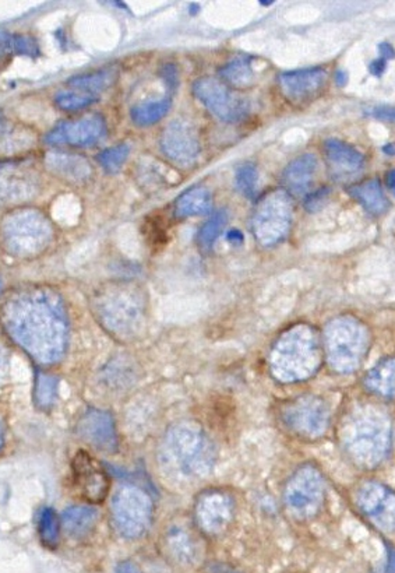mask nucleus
<instances>
[{"label": "nucleus", "mask_w": 395, "mask_h": 573, "mask_svg": "<svg viewBox=\"0 0 395 573\" xmlns=\"http://www.w3.org/2000/svg\"><path fill=\"white\" fill-rule=\"evenodd\" d=\"M78 434L81 439L102 452L114 453L118 450V434L109 412L88 410L78 421Z\"/></svg>", "instance_id": "nucleus-18"}, {"label": "nucleus", "mask_w": 395, "mask_h": 573, "mask_svg": "<svg viewBox=\"0 0 395 573\" xmlns=\"http://www.w3.org/2000/svg\"><path fill=\"white\" fill-rule=\"evenodd\" d=\"M4 428H2V425H0V449H2V447H4Z\"/></svg>", "instance_id": "nucleus-51"}, {"label": "nucleus", "mask_w": 395, "mask_h": 573, "mask_svg": "<svg viewBox=\"0 0 395 573\" xmlns=\"http://www.w3.org/2000/svg\"><path fill=\"white\" fill-rule=\"evenodd\" d=\"M40 536L43 546L50 547V549H55L58 546L60 536V523L53 509L45 508L41 512Z\"/></svg>", "instance_id": "nucleus-32"}, {"label": "nucleus", "mask_w": 395, "mask_h": 573, "mask_svg": "<svg viewBox=\"0 0 395 573\" xmlns=\"http://www.w3.org/2000/svg\"><path fill=\"white\" fill-rule=\"evenodd\" d=\"M294 217V206L287 190H272L262 196L254 208L252 231L264 248L277 245L288 236Z\"/></svg>", "instance_id": "nucleus-8"}, {"label": "nucleus", "mask_w": 395, "mask_h": 573, "mask_svg": "<svg viewBox=\"0 0 395 573\" xmlns=\"http://www.w3.org/2000/svg\"><path fill=\"white\" fill-rule=\"evenodd\" d=\"M116 573H142L134 562L124 561L116 567Z\"/></svg>", "instance_id": "nucleus-44"}, {"label": "nucleus", "mask_w": 395, "mask_h": 573, "mask_svg": "<svg viewBox=\"0 0 395 573\" xmlns=\"http://www.w3.org/2000/svg\"><path fill=\"white\" fill-rule=\"evenodd\" d=\"M234 516V503L221 491H208L198 498L196 519L198 526L210 534L223 533Z\"/></svg>", "instance_id": "nucleus-19"}, {"label": "nucleus", "mask_w": 395, "mask_h": 573, "mask_svg": "<svg viewBox=\"0 0 395 573\" xmlns=\"http://www.w3.org/2000/svg\"><path fill=\"white\" fill-rule=\"evenodd\" d=\"M10 337L43 365L58 363L68 344V317L60 295L41 287L12 292L2 305Z\"/></svg>", "instance_id": "nucleus-1"}, {"label": "nucleus", "mask_w": 395, "mask_h": 573, "mask_svg": "<svg viewBox=\"0 0 395 573\" xmlns=\"http://www.w3.org/2000/svg\"><path fill=\"white\" fill-rule=\"evenodd\" d=\"M162 79H164L168 88H170V90H173V88H177L178 84L177 68L173 65H165V68L162 69Z\"/></svg>", "instance_id": "nucleus-40"}, {"label": "nucleus", "mask_w": 395, "mask_h": 573, "mask_svg": "<svg viewBox=\"0 0 395 573\" xmlns=\"http://www.w3.org/2000/svg\"><path fill=\"white\" fill-rule=\"evenodd\" d=\"M10 50H13V37H10L6 32H0V56Z\"/></svg>", "instance_id": "nucleus-43"}, {"label": "nucleus", "mask_w": 395, "mask_h": 573, "mask_svg": "<svg viewBox=\"0 0 395 573\" xmlns=\"http://www.w3.org/2000/svg\"><path fill=\"white\" fill-rule=\"evenodd\" d=\"M13 51H16L19 55L35 58L40 55V47L34 38L28 35H17L13 37Z\"/></svg>", "instance_id": "nucleus-37"}, {"label": "nucleus", "mask_w": 395, "mask_h": 573, "mask_svg": "<svg viewBox=\"0 0 395 573\" xmlns=\"http://www.w3.org/2000/svg\"><path fill=\"white\" fill-rule=\"evenodd\" d=\"M98 522V513L90 506H71L62 516L66 533L75 539L88 536Z\"/></svg>", "instance_id": "nucleus-26"}, {"label": "nucleus", "mask_w": 395, "mask_h": 573, "mask_svg": "<svg viewBox=\"0 0 395 573\" xmlns=\"http://www.w3.org/2000/svg\"><path fill=\"white\" fill-rule=\"evenodd\" d=\"M76 491L87 503L101 504L108 496L111 478L101 463L90 453H76L71 462Z\"/></svg>", "instance_id": "nucleus-11"}, {"label": "nucleus", "mask_w": 395, "mask_h": 573, "mask_svg": "<svg viewBox=\"0 0 395 573\" xmlns=\"http://www.w3.org/2000/svg\"><path fill=\"white\" fill-rule=\"evenodd\" d=\"M384 573H395V552H390L389 562H387Z\"/></svg>", "instance_id": "nucleus-48"}, {"label": "nucleus", "mask_w": 395, "mask_h": 573, "mask_svg": "<svg viewBox=\"0 0 395 573\" xmlns=\"http://www.w3.org/2000/svg\"><path fill=\"white\" fill-rule=\"evenodd\" d=\"M323 493L320 473L313 467H303L288 483L285 501L295 513L312 514L320 505Z\"/></svg>", "instance_id": "nucleus-15"}, {"label": "nucleus", "mask_w": 395, "mask_h": 573, "mask_svg": "<svg viewBox=\"0 0 395 573\" xmlns=\"http://www.w3.org/2000/svg\"><path fill=\"white\" fill-rule=\"evenodd\" d=\"M386 180L389 189L395 195V170L390 171L389 174H387Z\"/></svg>", "instance_id": "nucleus-47"}, {"label": "nucleus", "mask_w": 395, "mask_h": 573, "mask_svg": "<svg viewBox=\"0 0 395 573\" xmlns=\"http://www.w3.org/2000/svg\"><path fill=\"white\" fill-rule=\"evenodd\" d=\"M172 101L167 97L164 98L152 99L144 103L137 104L130 111V116L134 124L139 126H150L157 124L170 112Z\"/></svg>", "instance_id": "nucleus-29"}, {"label": "nucleus", "mask_w": 395, "mask_h": 573, "mask_svg": "<svg viewBox=\"0 0 395 573\" xmlns=\"http://www.w3.org/2000/svg\"><path fill=\"white\" fill-rule=\"evenodd\" d=\"M98 101V96L93 94L81 93V91H60L55 97L56 106H60L63 111H78V109L87 108L91 104Z\"/></svg>", "instance_id": "nucleus-33"}, {"label": "nucleus", "mask_w": 395, "mask_h": 573, "mask_svg": "<svg viewBox=\"0 0 395 573\" xmlns=\"http://www.w3.org/2000/svg\"><path fill=\"white\" fill-rule=\"evenodd\" d=\"M327 71L323 68L284 71L278 78L280 88L290 103H308L317 97L327 83Z\"/></svg>", "instance_id": "nucleus-17"}, {"label": "nucleus", "mask_w": 395, "mask_h": 573, "mask_svg": "<svg viewBox=\"0 0 395 573\" xmlns=\"http://www.w3.org/2000/svg\"><path fill=\"white\" fill-rule=\"evenodd\" d=\"M193 93L216 118L229 124L242 121L251 111V103L244 97L234 93L228 86L216 79H198L193 84Z\"/></svg>", "instance_id": "nucleus-10"}, {"label": "nucleus", "mask_w": 395, "mask_h": 573, "mask_svg": "<svg viewBox=\"0 0 395 573\" xmlns=\"http://www.w3.org/2000/svg\"><path fill=\"white\" fill-rule=\"evenodd\" d=\"M325 154L331 177L336 180L354 177L364 165V155L340 139H328L325 143Z\"/></svg>", "instance_id": "nucleus-20"}, {"label": "nucleus", "mask_w": 395, "mask_h": 573, "mask_svg": "<svg viewBox=\"0 0 395 573\" xmlns=\"http://www.w3.org/2000/svg\"><path fill=\"white\" fill-rule=\"evenodd\" d=\"M47 167L53 174L71 182L88 180L93 171L86 159L68 152H50L47 155Z\"/></svg>", "instance_id": "nucleus-23"}, {"label": "nucleus", "mask_w": 395, "mask_h": 573, "mask_svg": "<svg viewBox=\"0 0 395 573\" xmlns=\"http://www.w3.org/2000/svg\"><path fill=\"white\" fill-rule=\"evenodd\" d=\"M383 152L387 155H395V144L394 143H389L383 147Z\"/></svg>", "instance_id": "nucleus-49"}, {"label": "nucleus", "mask_w": 395, "mask_h": 573, "mask_svg": "<svg viewBox=\"0 0 395 573\" xmlns=\"http://www.w3.org/2000/svg\"><path fill=\"white\" fill-rule=\"evenodd\" d=\"M391 443V425L381 412L364 410L349 421L345 447L351 457L363 467L383 462Z\"/></svg>", "instance_id": "nucleus-3"}, {"label": "nucleus", "mask_w": 395, "mask_h": 573, "mask_svg": "<svg viewBox=\"0 0 395 573\" xmlns=\"http://www.w3.org/2000/svg\"><path fill=\"white\" fill-rule=\"evenodd\" d=\"M167 452L179 471L188 477L207 475L216 460L210 438L192 424H180L170 430L167 437Z\"/></svg>", "instance_id": "nucleus-6"}, {"label": "nucleus", "mask_w": 395, "mask_h": 573, "mask_svg": "<svg viewBox=\"0 0 395 573\" xmlns=\"http://www.w3.org/2000/svg\"><path fill=\"white\" fill-rule=\"evenodd\" d=\"M165 550L170 558L183 567L198 564L201 558V544L192 530L186 527L172 526L165 536Z\"/></svg>", "instance_id": "nucleus-21"}, {"label": "nucleus", "mask_w": 395, "mask_h": 573, "mask_svg": "<svg viewBox=\"0 0 395 573\" xmlns=\"http://www.w3.org/2000/svg\"><path fill=\"white\" fill-rule=\"evenodd\" d=\"M5 366H6V360L4 356H0V376L4 375Z\"/></svg>", "instance_id": "nucleus-50"}, {"label": "nucleus", "mask_w": 395, "mask_h": 573, "mask_svg": "<svg viewBox=\"0 0 395 573\" xmlns=\"http://www.w3.org/2000/svg\"><path fill=\"white\" fill-rule=\"evenodd\" d=\"M235 180L242 195L246 196L247 199H254L257 193V182H259L256 165L252 162L242 164L236 170Z\"/></svg>", "instance_id": "nucleus-36"}, {"label": "nucleus", "mask_w": 395, "mask_h": 573, "mask_svg": "<svg viewBox=\"0 0 395 573\" xmlns=\"http://www.w3.org/2000/svg\"><path fill=\"white\" fill-rule=\"evenodd\" d=\"M349 195L353 196L364 210L373 214V216L386 213L387 208H389L386 193L377 180H366V182L349 188Z\"/></svg>", "instance_id": "nucleus-24"}, {"label": "nucleus", "mask_w": 395, "mask_h": 573, "mask_svg": "<svg viewBox=\"0 0 395 573\" xmlns=\"http://www.w3.org/2000/svg\"><path fill=\"white\" fill-rule=\"evenodd\" d=\"M317 157L310 152L299 155L294 162H289L282 175V182L287 188V192L295 196H305L306 193H309L317 172Z\"/></svg>", "instance_id": "nucleus-22"}, {"label": "nucleus", "mask_w": 395, "mask_h": 573, "mask_svg": "<svg viewBox=\"0 0 395 573\" xmlns=\"http://www.w3.org/2000/svg\"><path fill=\"white\" fill-rule=\"evenodd\" d=\"M262 6H270V5L274 4V2H260Z\"/></svg>", "instance_id": "nucleus-53"}, {"label": "nucleus", "mask_w": 395, "mask_h": 573, "mask_svg": "<svg viewBox=\"0 0 395 573\" xmlns=\"http://www.w3.org/2000/svg\"><path fill=\"white\" fill-rule=\"evenodd\" d=\"M226 238H228V241L231 242V244H234V245L243 244L244 241L243 234H242L239 229H231L228 236H226Z\"/></svg>", "instance_id": "nucleus-45"}, {"label": "nucleus", "mask_w": 395, "mask_h": 573, "mask_svg": "<svg viewBox=\"0 0 395 573\" xmlns=\"http://www.w3.org/2000/svg\"><path fill=\"white\" fill-rule=\"evenodd\" d=\"M369 115L379 121L389 122L395 125V106H379L369 109Z\"/></svg>", "instance_id": "nucleus-39"}, {"label": "nucleus", "mask_w": 395, "mask_h": 573, "mask_svg": "<svg viewBox=\"0 0 395 573\" xmlns=\"http://www.w3.org/2000/svg\"><path fill=\"white\" fill-rule=\"evenodd\" d=\"M96 310L102 325L119 338H133L144 323V304L136 290L118 285L98 294Z\"/></svg>", "instance_id": "nucleus-4"}, {"label": "nucleus", "mask_w": 395, "mask_h": 573, "mask_svg": "<svg viewBox=\"0 0 395 573\" xmlns=\"http://www.w3.org/2000/svg\"><path fill=\"white\" fill-rule=\"evenodd\" d=\"M115 79H116L115 71H94V73H88V75H80L70 79V80H69V86H70L73 90L98 96L99 93L106 90V88L114 83Z\"/></svg>", "instance_id": "nucleus-30"}, {"label": "nucleus", "mask_w": 395, "mask_h": 573, "mask_svg": "<svg viewBox=\"0 0 395 573\" xmlns=\"http://www.w3.org/2000/svg\"><path fill=\"white\" fill-rule=\"evenodd\" d=\"M58 394V379L55 376L40 374L35 384V402L41 409H48L55 403Z\"/></svg>", "instance_id": "nucleus-35"}, {"label": "nucleus", "mask_w": 395, "mask_h": 573, "mask_svg": "<svg viewBox=\"0 0 395 573\" xmlns=\"http://www.w3.org/2000/svg\"><path fill=\"white\" fill-rule=\"evenodd\" d=\"M106 134V119L98 115L78 121L60 122L45 137L51 146L90 147Z\"/></svg>", "instance_id": "nucleus-12"}, {"label": "nucleus", "mask_w": 395, "mask_h": 573, "mask_svg": "<svg viewBox=\"0 0 395 573\" xmlns=\"http://www.w3.org/2000/svg\"><path fill=\"white\" fill-rule=\"evenodd\" d=\"M152 503L149 494L136 485H124L112 499V518L119 534L139 539L152 523Z\"/></svg>", "instance_id": "nucleus-9"}, {"label": "nucleus", "mask_w": 395, "mask_h": 573, "mask_svg": "<svg viewBox=\"0 0 395 573\" xmlns=\"http://www.w3.org/2000/svg\"><path fill=\"white\" fill-rule=\"evenodd\" d=\"M161 150L170 162L180 167L193 164L200 154V140L192 125L186 121H172L161 134Z\"/></svg>", "instance_id": "nucleus-14"}, {"label": "nucleus", "mask_w": 395, "mask_h": 573, "mask_svg": "<svg viewBox=\"0 0 395 573\" xmlns=\"http://www.w3.org/2000/svg\"><path fill=\"white\" fill-rule=\"evenodd\" d=\"M52 234L50 221L37 210L7 214L0 226L5 248L17 257L37 256L50 245Z\"/></svg>", "instance_id": "nucleus-5"}, {"label": "nucleus", "mask_w": 395, "mask_h": 573, "mask_svg": "<svg viewBox=\"0 0 395 573\" xmlns=\"http://www.w3.org/2000/svg\"><path fill=\"white\" fill-rule=\"evenodd\" d=\"M213 198L204 186H195L179 196L175 202V216L179 218L203 216L210 211Z\"/></svg>", "instance_id": "nucleus-25"}, {"label": "nucleus", "mask_w": 395, "mask_h": 573, "mask_svg": "<svg viewBox=\"0 0 395 573\" xmlns=\"http://www.w3.org/2000/svg\"><path fill=\"white\" fill-rule=\"evenodd\" d=\"M364 384L369 391L383 397H395V358L377 364L368 375L364 376Z\"/></svg>", "instance_id": "nucleus-27"}, {"label": "nucleus", "mask_w": 395, "mask_h": 573, "mask_svg": "<svg viewBox=\"0 0 395 573\" xmlns=\"http://www.w3.org/2000/svg\"><path fill=\"white\" fill-rule=\"evenodd\" d=\"M198 10H200V7H198V5H192V6H190V12H192V14H195V13L198 12Z\"/></svg>", "instance_id": "nucleus-52"}, {"label": "nucleus", "mask_w": 395, "mask_h": 573, "mask_svg": "<svg viewBox=\"0 0 395 573\" xmlns=\"http://www.w3.org/2000/svg\"><path fill=\"white\" fill-rule=\"evenodd\" d=\"M377 50H379L380 58H383V60H387V62L394 60L395 51L394 48H392V45L389 44V42H381V44H379V47H377Z\"/></svg>", "instance_id": "nucleus-42"}, {"label": "nucleus", "mask_w": 395, "mask_h": 573, "mask_svg": "<svg viewBox=\"0 0 395 573\" xmlns=\"http://www.w3.org/2000/svg\"><path fill=\"white\" fill-rule=\"evenodd\" d=\"M0 291H2V280H0Z\"/></svg>", "instance_id": "nucleus-54"}, {"label": "nucleus", "mask_w": 395, "mask_h": 573, "mask_svg": "<svg viewBox=\"0 0 395 573\" xmlns=\"http://www.w3.org/2000/svg\"><path fill=\"white\" fill-rule=\"evenodd\" d=\"M358 505L366 518L384 531L395 530V494L387 486L366 483L359 490Z\"/></svg>", "instance_id": "nucleus-16"}, {"label": "nucleus", "mask_w": 395, "mask_h": 573, "mask_svg": "<svg viewBox=\"0 0 395 573\" xmlns=\"http://www.w3.org/2000/svg\"><path fill=\"white\" fill-rule=\"evenodd\" d=\"M219 76L234 88H251L254 83L253 60L249 56L236 58L221 68Z\"/></svg>", "instance_id": "nucleus-28"}, {"label": "nucleus", "mask_w": 395, "mask_h": 573, "mask_svg": "<svg viewBox=\"0 0 395 573\" xmlns=\"http://www.w3.org/2000/svg\"><path fill=\"white\" fill-rule=\"evenodd\" d=\"M387 60H384L383 58H377L373 62L369 65V71H371V75L374 76V78H381V76L386 73L387 69Z\"/></svg>", "instance_id": "nucleus-41"}, {"label": "nucleus", "mask_w": 395, "mask_h": 573, "mask_svg": "<svg viewBox=\"0 0 395 573\" xmlns=\"http://www.w3.org/2000/svg\"><path fill=\"white\" fill-rule=\"evenodd\" d=\"M228 221V213L225 210H218L211 216L210 220L201 226L198 233V244L204 251H211L219 236L223 234Z\"/></svg>", "instance_id": "nucleus-31"}, {"label": "nucleus", "mask_w": 395, "mask_h": 573, "mask_svg": "<svg viewBox=\"0 0 395 573\" xmlns=\"http://www.w3.org/2000/svg\"><path fill=\"white\" fill-rule=\"evenodd\" d=\"M331 190L328 188H320L316 192L309 193L305 199V208L309 213H316V211L321 210V208L327 203L328 198H330Z\"/></svg>", "instance_id": "nucleus-38"}, {"label": "nucleus", "mask_w": 395, "mask_h": 573, "mask_svg": "<svg viewBox=\"0 0 395 573\" xmlns=\"http://www.w3.org/2000/svg\"><path fill=\"white\" fill-rule=\"evenodd\" d=\"M327 406L317 397H302L290 403L284 411V421L302 437L316 438L327 430Z\"/></svg>", "instance_id": "nucleus-13"}, {"label": "nucleus", "mask_w": 395, "mask_h": 573, "mask_svg": "<svg viewBox=\"0 0 395 573\" xmlns=\"http://www.w3.org/2000/svg\"><path fill=\"white\" fill-rule=\"evenodd\" d=\"M321 348L312 328H290L275 343L271 353V371L278 381H305L320 365Z\"/></svg>", "instance_id": "nucleus-2"}, {"label": "nucleus", "mask_w": 395, "mask_h": 573, "mask_svg": "<svg viewBox=\"0 0 395 573\" xmlns=\"http://www.w3.org/2000/svg\"><path fill=\"white\" fill-rule=\"evenodd\" d=\"M335 81L338 86H341V88L346 86V83H348V75H346V71L341 70V69L340 70H336Z\"/></svg>", "instance_id": "nucleus-46"}, {"label": "nucleus", "mask_w": 395, "mask_h": 573, "mask_svg": "<svg viewBox=\"0 0 395 573\" xmlns=\"http://www.w3.org/2000/svg\"><path fill=\"white\" fill-rule=\"evenodd\" d=\"M129 154L130 147L127 144H118V146H114L99 152L96 160H98L99 164L106 172L116 174L124 167Z\"/></svg>", "instance_id": "nucleus-34"}, {"label": "nucleus", "mask_w": 395, "mask_h": 573, "mask_svg": "<svg viewBox=\"0 0 395 573\" xmlns=\"http://www.w3.org/2000/svg\"><path fill=\"white\" fill-rule=\"evenodd\" d=\"M368 330L354 318H336L328 323L325 346L330 365L348 374L359 368L368 353Z\"/></svg>", "instance_id": "nucleus-7"}]
</instances>
